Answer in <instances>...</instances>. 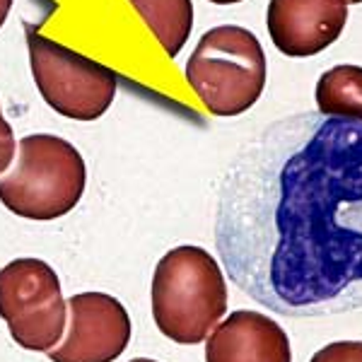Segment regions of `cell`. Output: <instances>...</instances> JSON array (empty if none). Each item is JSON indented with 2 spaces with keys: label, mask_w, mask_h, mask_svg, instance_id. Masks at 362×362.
Here are the masks:
<instances>
[{
  "label": "cell",
  "mask_w": 362,
  "mask_h": 362,
  "mask_svg": "<svg viewBox=\"0 0 362 362\" xmlns=\"http://www.w3.org/2000/svg\"><path fill=\"white\" fill-rule=\"evenodd\" d=\"M131 317L116 297L80 293L68 300V334L49 350L54 362H114L131 343Z\"/></svg>",
  "instance_id": "52a82bcc"
},
{
  "label": "cell",
  "mask_w": 362,
  "mask_h": 362,
  "mask_svg": "<svg viewBox=\"0 0 362 362\" xmlns=\"http://www.w3.org/2000/svg\"><path fill=\"white\" fill-rule=\"evenodd\" d=\"M87 167L73 143L34 133L20 140L17 160L0 177V201L25 220L63 218L85 194Z\"/></svg>",
  "instance_id": "3957f363"
},
{
  "label": "cell",
  "mask_w": 362,
  "mask_h": 362,
  "mask_svg": "<svg viewBox=\"0 0 362 362\" xmlns=\"http://www.w3.org/2000/svg\"><path fill=\"white\" fill-rule=\"evenodd\" d=\"M208 3H215V5H235V3H242V0H208Z\"/></svg>",
  "instance_id": "9a60e30c"
},
{
  "label": "cell",
  "mask_w": 362,
  "mask_h": 362,
  "mask_svg": "<svg viewBox=\"0 0 362 362\" xmlns=\"http://www.w3.org/2000/svg\"><path fill=\"white\" fill-rule=\"evenodd\" d=\"M131 362H157V360H148V358H138V360H131Z\"/></svg>",
  "instance_id": "2e32d148"
},
{
  "label": "cell",
  "mask_w": 362,
  "mask_h": 362,
  "mask_svg": "<svg viewBox=\"0 0 362 362\" xmlns=\"http://www.w3.org/2000/svg\"><path fill=\"white\" fill-rule=\"evenodd\" d=\"M184 75L210 114L239 116L264 95L268 75L264 46L244 27H215L196 44Z\"/></svg>",
  "instance_id": "277c9868"
},
{
  "label": "cell",
  "mask_w": 362,
  "mask_h": 362,
  "mask_svg": "<svg viewBox=\"0 0 362 362\" xmlns=\"http://www.w3.org/2000/svg\"><path fill=\"white\" fill-rule=\"evenodd\" d=\"M309 362H362V341H336L314 353Z\"/></svg>",
  "instance_id": "7c38bea8"
},
{
  "label": "cell",
  "mask_w": 362,
  "mask_h": 362,
  "mask_svg": "<svg viewBox=\"0 0 362 362\" xmlns=\"http://www.w3.org/2000/svg\"><path fill=\"white\" fill-rule=\"evenodd\" d=\"M319 114L362 124V68L336 66L317 83Z\"/></svg>",
  "instance_id": "8fae6325"
},
{
  "label": "cell",
  "mask_w": 362,
  "mask_h": 362,
  "mask_svg": "<svg viewBox=\"0 0 362 362\" xmlns=\"http://www.w3.org/2000/svg\"><path fill=\"white\" fill-rule=\"evenodd\" d=\"M13 3L15 0H0V27L5 25V20H8L10 10H13Z\"/></svg>",
  "instance_id": "5bb4252c"
},
{
  "label": "cell",
  "mask_w": 362,
  "mask_h": 362,
  "mask_svg": "<svg viewBox=\"0 0 362 362\" xmlns=\"http://www.w3.org/2000/svg\"><path fill=\"white\" fill-rule=\"evenodd\" d=\"M348 3H362V0H348Z\"/></svg>",
  "instance_id": "e0dca14e"
},
{
  "label": "cell",
  "mask_w": 362,
  "mask_h": 362,
  "mask_svg": "<svg viewBox=\"0 0 362 362\" xmlns=\"http://www.w3.org/2000/svg\"><path fill=\"white\" fill-rule=\"evenodd\" d=\"M206 362H293V350L278 321L239 309L208 336Z\"/></svg>",
  "instance_id": "9c48e42d"
},
{
  "label": "cell",
  "mask_w": 362,
  "mask_h": 362,
  "mask_svg": "<svg viewBox=\"0 0 362 362\" xmlns=\"http://www.w3.org/2000/svg\"><path fill=\"white\" fill-rule=\"evenodd\" d=\"M143 17L150 32L169 58H177L194 29V3L191 0H128Z\"/></svg>",
  "instance_id": "30bf717a"
},
{
  "label": "cell",
  "mask_w": 362,
  "mask_h": 362,
  "mask_svg": "<svg viewBox=\"0 0 362 362\" xmlns=\"http://www.w3.org/2000/svg\"><path fill=\"white\" fill-rule=\"evenodd\" d=\"M29 68L44 102L73 121H95L107 114L119 80L102 63L27 29Z\"/></svg>",
  "instance_id": "5b68a950"
},
{
  "label": "cell",
  "mask_w": 362,
  "mask_h": 362,
  "mask_svg": "<svg viewBox=\"0 0 362 362\" xmlns=\"http://www.w3.org/2000/svg\"><path fill=\"white\" fill-rule=\"evenodd\" d=\"M348 0H271L268 34L280 54L290 58L317 56L343 34Z\"/></svg>",
  "instance_id": "ba28073f"
},
{
  "label": "cell",
  "mask_w": 362,
  "mask_h": 362,
  "mask_svg": "<svg viewBox=\"0 0 362 362\" xmlns=\"http://www.w3.org/2000/svg\"><path fill=\"white\" fill-rule=\"evenodd\" d=\"M227 278L290 319L362 309V124L297 114L227 169L215 210Z\"/></svg>",
  "instance_id": "6da1fadb"
},
{
  "label": "cell",
  "mask_w": 362,
  "mask_h": 362,
  "mask_svg": "<svg viewBox=\"0 0 362 362\" xmlns=\"http://www.w3.org/2000/svg\"><path fill=\"white\" fill-rule=\"evenodd\" d=\"M150 302L162 336L181 346H196L208 341L227 314L225 273L206 249L177 247L155 268Z\"/></svg>",
  "instance_id": "7a4b0ae2"
},
{
  "label": "cell",
  "mask_w": 362,
  "mask_h": 362,
  "mask_svg": "<svg viewBox=\"0 0 362 362\" xmlns=\"http://www.w3.org/2000/svg\"><path fill=\"white\" fill-rule=\"evenodd\" d=\"M0 319L17 346L34 353L54 350L68 321L54 268L42 259H15L0 268Z\"/></svg>",
  "instance_id": "8992f818"
},
{
  "label": "cell",
  "mask_w": 362,
  "mask_h": 362,
  "mask_svg": "<svg viewBox=\"0 0 362 362\" xmlns=\"http://www.w3.org/2000/svg\"><path fill=\"white\" fill-rule=\"evenodd\" d=\"M15 162V133L5 121L3 109H0V174Z\"/></svg>",
  "instance_id": "4fadbf2b"
}]
</instances>
